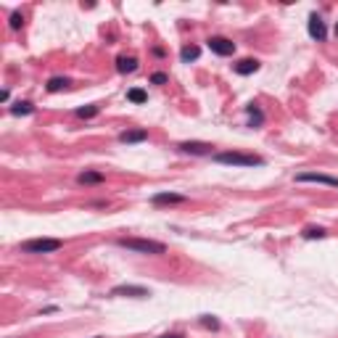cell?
<instances>
[{"label": "cell", "instance_id": "obj_7", "mask_svg": "<svg viewBox=\"0 0 338 338\" xmlns=\"http://www.w3.org/2000/svg\"><path fill=\"white\" fill-rule=\"evenodd\" d=\"M307 29H309V37H312V40H317V42H325V40H328V27H325V21H322L317 14L309 16Z\"/></svg>", "mask_w": 338, "mask_h": 338}, {"label": "cell", "instance_id": "obj_3", "mask_svg": "<svg viewBox=\"0 0 338 338\" xmlns=\"http://www.w3.org/2000/svg\"><path fill=\"white\" fill-rule=\"evenodd\" d=\"M61 249H64V240L58 238H32V240L19 243L21 254H56Z\"/></svg>", "mask_w": 338, "mask_h": 338}, {"label": "cell", "instance_id": "obj_11", "mask_svg": "<svg viewBox=\"0 0 338 338\" xmlns=\"http://www.w3.org/2000/svg\"><path fill=\"white\" fill-rule=\"evenodd\" d=\"M232 69H235V74L249 77V74H254V72H259V61H256V58H243V61L232 64Z\"/></svg>", "mask_w": 338, "mask_h": 338}, {"label": "cell", "instance_id": "obj_25", "mask_svg": "<svg viewBox=\"0 0 338 338\" xmlns=\"http://www.w3.org/2000/svg\"><path fill=\"white\" fill-rule=\"evenodd\" d=\"M53 312H58V307H45L40 314H53Z\"/></svg>", "mask_w": 338, "mask_h": 338}, {"label": "cell", "instance_id": "obj_19", "mask_svg": "<svg viewBox=\"0 0 338 338\" xmlns=\"http://www.w3.org/2000/svg\"><path fill=\"white\" fill-rule=\"evenodd\" d=\"M328 235V230L325 227H307L304 232H301V238H307V240H314V238H325Z\"/></svg>", "mask_w": 338, "mask_h": 338}, {"label": "cell", "instance_id": "obj_17", "mask_svg": "<svg viewBox=\"0 0 338 338\" xmlns=\"http://www.w3.org/2000/svg\"><path fill=\"white\" fill-rule=\"evenodd\" d=\"M69 85H72V79H69V77H51L45 87H48V92H58V90H64Z\"/></svg>", "mask_w": 338, "mask_h": 338}, {"label": "cell", "instance_id": "obj_26", "mask_svg": "<svg viewBox=\"0 0 338 338\" xmlns=\"http://www.w3.org/2000/svg\"><path fill=\"white\" fill-rule=\"evenodd\" d=\"M8 98H11V92H8V90L0 92V101H3V103H8Z\"/></svg>", "mask_w": 338, "mask_h": 338}, {"label": "cell", "instance_id": "obj_2", "mask_svg": "<svg viewBox=\"0 0 338 338\" xmlns=\"http://www.w3.org/2000/svg\"><path fill=\"white\" fill-rule=\"evenodd\" d=\"M212 159L217 164H227V167H264L262 156L243 154V151H222V154H214Z\"/></svg>", "mask_w": 338, "mask_h": 338}, {"label": "cell", "instance_id": "obj_14", "mask_svg": "<svg viewBox=\"0 0 338 338\" xmlns=\"http://www.w3.org/2000/svg\"><path fill=\"white\" fill-rule=\"evenodd\" d=\"M8 111H11V116H29V114L34 111V103H29V101H19V103H14V106H11Z\"/></svg>", "mask_w": 338, "mask_h": 338}, {"label": "cell", "instance_id": "obj_1", "mask_svg": "<svg viewBox=\"0 0 338 338\" xmlns=\"http://www.w3.org/2000/svg\"><path fill=\"white\" fill-rule=\"evenodd\" d=\"M116 246H122L127 251H135V254H148V256H161L167 254V246L161 240H151V238H119Z\"/></svg>", "mask_w": 338, "mask_h": 338}, {"label": "cell", "instance_id": "obj_23", "mask_svg": "<svg viewBox=\"0 0 338 338\" xmlns=\"http://www.w3.org/2000/svg\"><path fill=\"white\" fill-rule=\"evenodd\" d=\"M167 82H169V77L164 72H156L154 77H151V85H167Z\"/></svg>", "mask_w": 338, "mask_h": 338}, {"label": "cell", "instance_id": "obj_12", "mask_svg": "<svg viewBox=\"0 0 338 338\" xmlns=\"http://www.w3.org/2000/svg\"><path fill=\"white\" fill-rule=\"evenodd\" d=\"M137 69V58L135 56H119L116 58V72L119 74H132Z\"/></svg>", "mask_w": 338, "mask_h": 338}, {"label": "cell", "instance_id": "obj_15", "mask_svg": "<svg viewBox=\"0 0 338 338\" xmlns=\"http://www.w3.org/2000/svg\"><path fill=\"white\" fill-rule=\"evenodd\" d=\"M106 177H103V172H82L77 177V182L79 185H98V182H103Z\"/></svg>", "mask_w": 338, "mask_h": 338}, {"label": "cell", "instance_id": "obj_21", "mask_svg": "<svg viewBox=\"0 0 338 338\" xmlns=\"http://www.w3.org/2000/svg\"><path fill=\"white\" fill-rule=\"evenodd\" d=\"M201 325H204V328L217 330V328H219V320H217V317H212V314H204V317H201Z\"/></svg>", "mask_w": 338, "mask_h": 338}, {"label": "cell", "instance_id": "obj_9", "mask_svg": "<svg viewBox=\"0 0 338 338\" xmlns=\"http://www.w3.org/2000/svg\"><path fill=\"white\" fill-rule=\"evenodd\" d=\"M188 198H185L182 193H156L151 196V204L154 206H174V204H185Z\"/></svg>", "mask_w": 338, "mask_h": 338}, {"label": "cell", "instance_id": "obj_24", "mask_svg": "<svg viewBox=\"0 0 338 338\" xmlns=\"http://www.w3.org/2000/svg\"><path fill=\"white\" fill-rule=\"evenodd\" d=\"M159 338H185L182 333H164V335H159Z\"/></svg>", "mask_w": 338, "mask_h": 338}, {"label": "cell", "instance_id": "obj_20", "mask_svg": "<svg viewBox=\"0 0 338 338\" xmlns=\"http://www.w3.org/2000/svg\"><path fill=\"white\" fill-rule=\"evenodd\" d=\"M101 106H85V109H77V116L79 119H92V116H98Z\"/></svg>", "mask_w": 338, "mask_h": 338}, {"label": "cell", "instance_id": "obj_13", "mask_svg": "<svg viewBox=\"0 0 338 338\" xmlns=\"http://www.w3.org/2000/svg\"><path fill=\"white\" fill-rule=\"evenodd\" d=\"M246 114H249V127H262L264 124V114L256 103H249L246 106Z\"/></svg>", "mask_w": 338, "mask_h": 338}, {"label": "cell", "instance_id": "obj_22", "mask_svg": "<svg viewBox=\"0 0 338 338\" xmlns=\"http://www.w3.org/2000/svg\"><path fill=\"white\" fill-rule=\"evenodd\" d=\"M21 24H24V16H21L19 11H16V14H11V19H8V27H11V29H19Z\"/></svg>", "mask_w": 338, "mask_h": 338}, {"label": "cell", "instance_id": "obj_27", "mask_svg": "<svg viewBox=\"0 0 338 338\" xmlns=\"http://www.w3.org/2000/svg\"><path fill=\"white\" fill-rule=\"evenodd\" d=\"M335 34H338V24H335Z\"/></svg>", "mask_w": 338, "mask_h": 338}, {"label": "cell", "instance_id": "obj_5", "mask_svg": "<svg viewBox=\"0 0 338 338\" xmlns=\"http://www.w3.org/2000/svg\"><path fill=\"white\" fill-rule=\"evenodd\" d=\"M180 154H190V156H214L212 154V143H198V140H185L177 143Z\"/></svg>", "mask_w": 338, "mask_h": 338}, {"label": "cell", "instance_id": "obj_4", "mask_svg": "<svg viewBox=\"0 0 338 338\" xmlns=\"http://www.w3.org/2000/svg\"><path fill=\"white\" fill-rule=\"evenodd\" d=\"M296 182H317V185H328V188H338V177H330V174H322V172H299Z\"/></svg>", "mask_w": 338, "mask_h": 338}, {"label": "cell", "instance_id": "obj_8", "mask_svg": "<svg viewBox=\"0 0 338 338\" xmlns=\"http://www.w3.org/2000/svg\"><path fill=\"white\" fill-rule=\"evenodd\" d=\"M209 51L217 56H232L235 53V42L227 37H209Z\"/></svg>", "mask_w": 338, "mask_h": 338}, {"label": "cell", "instance_id": "obj_18", "mask_svg": "<svg viewBox=\"0 0 338 338\" xmlns=\"http://www.w3.org/2000/svg\"><path fill=\"white\" fill-rule=\"evenodd\" d=\"M127 101H130V103H146V101H148V95H146V90L132 87V90H127Z\"/></svg>", "mask_w": 338, "mask_h": 338}, {"label": "cell", "instance_id": "obj_6", "mask_svg": "<svg viewBox=\"0 0 338 338\" xmlns=\"http://www.w3.org/2000/svg\"><path fill=\"white\" fill-rule=\"evenodd\" d=\"M109 296H130V299H148L151 291L143 285H114L109 291Z\"/></svg>", "mask_w": 338, "mask_h": 338}, {"label": "cell", "instance_id": "obj_16", "mask_svg": "<svg viewBox=\"0 0 338 338\" xmlns=\"http://www.w3.org/2000/svg\"><path fill=\"white\" fill-rule=\"evenodd\" d=\"M198 56H201V48H198V45H185V48L180 51V61L190 64V61H196Z\"/></svg>", "mask_w": 338, "mask_h": 338}, {"label": "cell", "instance_id": "obj_10", "mask_svg": "<svg viewBox=\"0 0 338 338\" xmlns=\"http://www.w3.org/2000/svg\"><path fill=\"white\" fill-rule=\"evenodd\" d=\"M143 140H148V130H143V127H135V130H124L122 135H119V143H143Z\"/></svg>", "mask_w": 338, "mask_h": 338}]
</instances>
